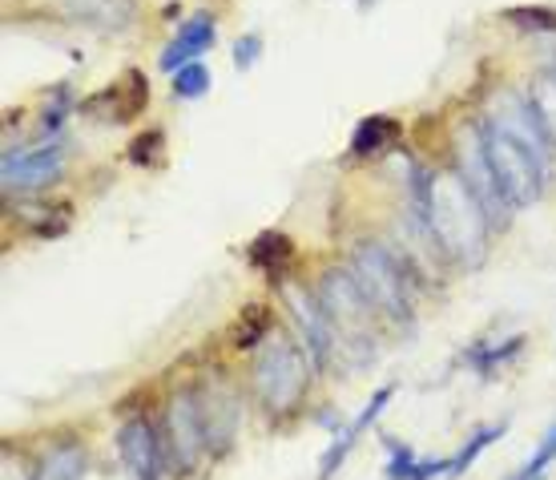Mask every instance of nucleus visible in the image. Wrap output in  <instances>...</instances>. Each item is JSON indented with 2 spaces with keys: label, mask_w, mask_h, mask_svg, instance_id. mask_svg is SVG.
<instances>
[{
  "label": "nucleus",
  "mask_w": 556,
  "mask_h": 480,
  "mask_svg": "<svg viewBox=\"0 0 556 480\" xmlns=\"http://www.w3.org/2000/svg\"><path fill=\"white\" fill-rule=\"evenodd\" d=\"M306 348L294 339H266L258 364H254V388L258 400L270 416H287V412L303 400L306 392Z\"/></svg>",
  "instance_id": "obj_2"
},
{
  "label": "nucleus",
  "mask_w": 556,
  "mask_h": 480,
  "mask_svg": "<svg viewBox=\"0 0 556 480\" xmlns=\"http://www.w3.org/2000/svg\"><path fill=\"white\" fill-rule=\"evenodd\" d=\"M85 468H89V460H85L81 444H61L45 456L33 480H85Z\"/></svg>",
  "instance_id": "obj_22"
},
{
  "label": "nucleus",
  "mask_w": 556,
  "mask_h": 480,
  "mask_svg": "<svg viewBox=\"0 0 556 480\" xmlns=\"http://www.w3.org/2000/svg\"><path fill=\"white\" fill-rule=\"evenodd\" d=\"M214 37H218V21H214V16L210 13L190 16V21L178 28V37L166 45V53H162V70L174 73V70H181V65L198 61V56L214 45Z\"/></svg>",
  "instance_id": "obj_13"
},
{
  "label": "nucleus",
  "mask_w": 556,
  "mask_h": 480,
  "mask_svg": "<svg viewBox=\"0 0 556 480\" xmlns=\"http://www.w3.org/2000/svg\"><path fill=\"white\" fill-rule=\"evenodd\" d=\"M258 53H263V41H258V37H242V41L235 45V65L238 70H251L254 61H258Z\"/></svg>",
  "instance_id": "obj_28"
},
{
  "label": "nucleus",
  "mask_w": 556,
  "mask_h": 480,
  "mask_svg": "<svg viewBox=\"0 0 556 480\" xmlns=\"http://www.w3.org/2000/svg\"><path fill=\"white\" fill-rule=\"evenodd\" d=\"M391 400H395V388H379V392H371V400H367V408L355 416V420H348L339 432H334V440H331V449L323 452V460H319V480H331L339 468H343V460H348V452L355 449V440L371 428V424L383 416V408H388Z\"/></svg>",
  "instance_id": "obj_11"
},
{
  "label": "nucleus",
  "mask_w": 556,
  "mask_h": 480,
  "mask_svg": "<svg viewBox=\"0 0 556 480\" xmlns=\"http://www.w3.org/2000/svg\"><path fill=\"white\" fill-rule=\"evenodd\" d=\"M400 122L395 117H388V113H367L359 126H355V134H351V154L355 157H376L383 154V150H391L395 141H400Z\"/></svg>",
  "instance_id": "obj_18"
},
{
  "label": "nucleus",
  "mask_w": 556,
  "mask_h": 480,
  "mask_svg": "<svg viewBox=\"0 0 556 480\" xmlns=\"http://www.w3.org/2000/svg\"><path fill=\"white\" fill-rule=\"evenodd\" d=\"M117 456L122 465L129 468L134 480H166V452H162V440L153 432V424L146 416H134L117 428Z\"/></svg>",
  "instance_id": "obj_7"
},
{
  "label": "nucleus",
  "mask_w": 556,
  "mask_h": 480,
  "mask_svg": "<svg viewBox=\"0 0 556 480\" xmlns=\"http://www.w3.org/2000/svg\"><path fill=\"white\" fill-rule=\"evenodd\" d=\"M238 420H242V412H238L235 395H202V424H206V449L210 452H226L230 449V437L238 432Z\"/></svg>",
  "instance_id": "obj_15"
},
{
  "label": "nucleus",
  "mask_w": 556,
  "mask_h": 480,
  "mask_svg": "<svg viewBox=\"0 0 556 480\" xmlns=\"http://www.w3.org/2000/svg\"><path fill=\"white\" fill-rule=\"evenodd\" d=\"M270 331H275V315H270V307L251 303V307L238 315V324L230 327V348L251 352V348H258V343L270 339Z\"/></svg>",
  "instance_id": "obj_19"
},
{
  "label": "nucleus",
  "mask_w": 556,
  "mask_h": 480,
  "mask_svg": "<svg viewBox=\"0 0 556 480\" xmlns=\"http://www.w3.org/2000/svg\"><path fill=\"white\" fill-rule=\"evenodd\" d=\"M456 154H459V178L472 186L476 198L484 202L488 218H492L496 226H504V223H508V214H513V206L504 202L501 186H496V169H492V157H488L484 129H476V126L459 129Z\"/></svg>",
  "instance_id": "obj_6"
},
{
  "label": "nucleus",
  "mask_w": 556,
  "mask_h": 480,
  "mask_svg": "<svg viewBox=\"0 0 556 480\" xmlns=\"http://www.w3.org/2000/svg\"><path fill=\"white\" fill-rule=\"evenodd\" d=\"M169 449L181 468H190L206 452V424H202V395L178 392L169 400Z\"/></svg>",
  "instance_id": "obj_10"
},
{
  "label": "nucleus",
  "mask_w": 556,
  "mask_h": 480,
  "mask_svg": "<svg viewBox=\"0 0 556 480\" xmlns=\"http://www.w3.org/2000/svg\"><path fill=\"white\" fill-rule=\"evenodd\" d=\"M501 437H508V424H484V428H476L472 437L464 440V449H459L456 456H447V477H464V472L480 460V452L492 449Z\"/></svg>",
  "instance_id": "obj_21"
},
{
  "label": "nucleus",
  "mask_w": 556,
  "mask_h": 480,
  "mask_svg": "<svg viewBox=\"0 0 556 480\" xmlns=\"http://www.w3.org/2000/svg\"><path fill=\"white\" fill-rule=\"evenodd\" d=\"M488 157H492V169H496V186H501L504 202L513 211H525L541 198L544 186V157L536 150H529L520 138L504 134V129L488 126Z\"/></svg>",
  "instance_id": "obj_3"
},
{
  "label": "nucleus",
  "mask_w": 556,
  "mask_h": 480,
  "mask_svg": "<svg viewBox=\"0 0 556 480\" xmlns=\"http://www.w3.org/2000/svg\"><path fill=\"white\" fill-rule=\"evenodd\" d=\"M77 16H101V25H126L134 4L129 0H73Z\"/></svg>",
  "instance_id": "obj_26"
},
{
  "label": "nucleus",
  "mask_w": 556,
  "mask_h": 480,
  "mask_svg": "<svg viewBox=\"0 0 556 480\" xmlns=\"http://www.w3.org/2000/svg\"><path fill=\"white\" fill-rule=\"evenodd\" d=\"M61 162H65V150L61 146H41V150H9L4 154V186H41V182H53L56 174H61Z\"/></svg>",
  "instance_id": "obj_12"
},
{
  "label": "nucleus",
  "mask_w": 556,
  "mask_h": 480,
  "mask_svg": "<svg viewBox=\"0 0 556 480\" xmlns=\"http://www.w3.org/2000/svg\"><path fill=\"white\" fill-rule=\"evenodd\" d=\"M553 460H556V424L541 437V444H536V452H532L529 460L516 468L513 477H504V480H544V472H548Z\"/></svg>",
  "instance_id": "obj_25"
},
{
  "label": "nucleus",
  "mask_w": 556,
  "mask_h": 480,
  "mask_svg": "<svg viewBox=\"0 0 556 480\" xmlns=\"http://www.w3.org/2000/svg\"><path fill=\"white\" fill-rule=\"evenodd\" d=\"M129 162L141 169H153L166 162V134L162 129H146L138 138L129 141Z\"/></svg>",
  "instance_id": "obj_24"
},
{
  "label": "nucleus",
  "mask_w": 556,
  "mask_h": 480,
  "mask_svg": "<svg viewBox=\"0 0 556 480\" xmlns=\"http://www.w3.org/2000/svg\"><path fill=\"white\" fill-rule=\"evenodd\" d=\"M508 21H516V25H529V28H548V33L556 28V16L548 13V9H513V13H508Z\"/></svg>",
  "instance_id": "obj_27"
},
{
  "label": "nucleus",
  "mask_w": 556,
  "mask_h": 480,
  "mask_svg": "<svg viewBox=\"0 0 556 480\" xmlns=\"http://www.w3.org/2000/svg\"><path fill=\"white\" fill-rule=\"evenodd\" d=\"M428 230L456 263H464V267H480L484 263L492 218H488L484 202L476 198V190L459 174H435Z\"/></svg>",
  "instance_id": "obj_1"
},
{
  "label": "nucleus",
  "mask_w": 556,
  "mask_h": 480,
  "mask_svg": "<svg viewBox=\"0 0 556 480\" xmlns=\"http://www.w3.org/2000/svg\"><path fill=\"white\" fill-rule=\"evenodd\" d=\"M294 258H299V247H294V239L282 235V230H263V235H254V242L247 247V263H251L258 275H266L270 282L287 279V270L294 267Z\"/></svg>",
  "instance_id": "obj_14"
},
{
  "label": "nucleus",
  "mask_w": 556,
  "mask_h": 480,
  "mask_svg": "<svg viewBox=\"0 0 556 480\" xmlns=\"http://www.w3.org/2000/svg\"><path fill=\"white\" fill-rule=\"evenodd\" d=\"M351 275L359 279L363 295L376 307H383L391 319H412V295H407V275L395 263V254L379 242H359L351 254Z\"/></svg>",
  "instance_id": "obj_4"
},
{
  "label": "nucleus",
  "mask_w": 556,
  "mask_h": 480,
  "mask_svg": "<svg viewBox=\"0 0 556 480\" xmlns=\"http://www.w3.org/2000/svg\"><path fill=\"white\" fill-rule=\"evenodd\" d=\"M529 105H532V113H536V122H541L548 146H556V70H544L532 77Z\"/></svg>",
  "instance_id": "obj_20"
},
{
  "label": "nucleus",
  "mask_w": 556,
  "mask_h": 480,
  "mask_svg": "<svg viewBox=\"0 0 556 480\" xmlns=\"http://www.w3.org/2000/svg\"><path fill=\"white\" fill-rule=\"evenodd\" d=\"M146 101H150V81H146V73L126 70L110 89H101V93H93V98L85 101L81 110L89 113V117H101V122L122 126V122H134V117L146 110Z\"/></svg>",
  "instance_id": "obj_9"
},
{
  "label": "nucleus",
  "mask_w": 556,
  "mask_h": 480,
  "mask_svg": "<svg viewBox=\"0 0 556 480\" xmlns=\"http://www.w3.org/2000/svg\"><path fill=\"white\" fill-rule=\"evenodd\" d=\"M319 303L327 307V315H331L339 343H351V348L367 352V339H371L367 315H371L376 303L363 295L359 279H355L351 270H327L319 282Z\"/></svg>",
  "instance_id": "obj_5"
},
{
  "label": "nucleus",
  "mask_w": 556,
  "mask_h": 480,
  "mask_svg": "<svg viewBox=\"0 0 556 480\" xmlns=\"http://www.w3.org/2000/svg\"><path fill=\"white\" fill-rule=\"evenodd\" d=\"M525 348H529V336H508V339H496V343H472V348L464 352V364L472 367L476 376L492 380V376H501L508 364H516Z\"/></svg>",
  "instance_id": "obj_16"
},
{
  "label": "nucleus",
  "mask_w": 556,
  "mask_h": 480,
  "mask_svg": "<svg viewBox=\"0 0 556 480\" xmlns=\"http://www.w3.org/2000/svg\"><path fill=\"white\" fill-rule=\"evenodd\" d=\"M169 89H174V98H181V101L206 98V93H210V70H206V65H198V61H190V65L174 70V81H169Z\"/></svg>",
  "instance_id": "obj_23"
},
{
  "label": "nucleus",
  "mask_w": 556,
  "mask_h": 480,
  "mask_svg": "<svg viewBox=\"0 0 556 480\" xmlns=\"http://www.w3.org/2000/svg\"><path fill=\"white\" fill-rule=\"evenodd\" d=\"M282 299H287V307H291L294 324H299V343L306 348V355H311V364L315 367H327L331 364V352H334V324L331 315H327V307H323L315 295H306V291H299V287H287L282 291Z\"/></svg>",
  "instance_id": "obj_8"
},
{
  "label": "nucleus",
  "mask_w": 556,
  "mask_h": 480,
  "mask_svg": "<svg viewBox=\"0 0 556 480\" xmlns=\"http://www.w3.org/2000/svg\"><path fill=\"white\" fill-rule=\"evenodd\" d=\"M383 449H388V468H383V477H388V480H435V477H447V456L419 460L407 444H400V440H391V437H383Z\"/></svg>",
  "instance_id": "obj_17"
}]
</instances>
